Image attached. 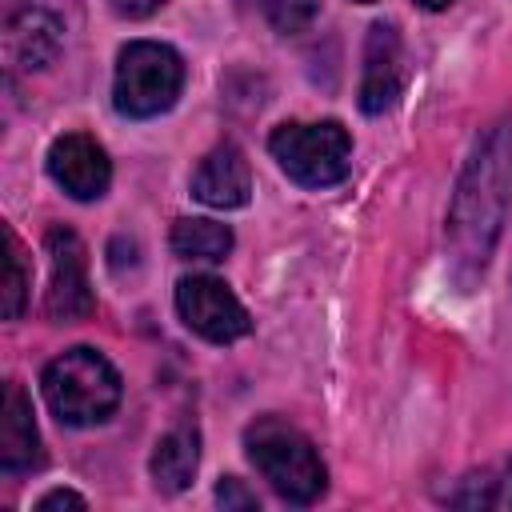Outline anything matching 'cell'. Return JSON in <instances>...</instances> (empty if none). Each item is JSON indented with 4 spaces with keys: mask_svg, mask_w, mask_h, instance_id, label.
<instances>
[{
    "mask_svg": "<svg viewBox=\"0 0 512 512\" xmlns=\"http://www.w3.org/2000/svg\"><path fill=\"white\" fill-rule=\"evenodd\" d=\"M40 388L52 416L68 428L100 424L120 404V372L96 348H68L48 360Z\"/></svg>",
    "mask_w": 512,
    "mask_h": 512,
    "instance_id": "3957f363",
    "label": "cell"
},
{
    "mask_svg": "<svg viewBox=\"0 0 512 512\" xmlns=\"http://www.w3.org/2000/svg\"><path fill=\"white\" fill-rule=\"evenodd\" d=\"M416 4H420V8H428V12H440V8H448L452 0H416Z\"/></svg>",
    "mask_w": 512,
    "mask_h": 512,
    "instance_id": "44dd1931",
    "label": "cell"
},
{
    "mask_svg": "<svg viewBox=\"0 0 512 512\" xmlns=\"http://www.w3.org/2000/svg\"><path fill=\"white\" fill-rule=\"evenodd\" d=\"M500 492H496V504H512V464H508V480H496Z\"/></svg>",
    "mask_w": 512,
    "mask_h": 512,
    "instance_id": "ffe728a7",
    "label": "cell"
},
{
    "mask_svg": "<svg viewBox=\"0 0 512 512\" xmlns=\"http://www.w3.org/2000/svg\"><path fill=\"white\" fill-rule=\"evenodd\" d=\"M356 4H376V0H356Z\"/></svg>",
    "mask_w": 512,
    "mask_h": 512,
    "instance_id": "7402d4cb",
    "label": "cell"
},
{
    "mask_svg": "<svg viewBox=\"0 0 512 512\" xmlns=\"http://www.w3.org/2000/svg\"><path fill=\"white\" fill-rule=\"evenodd\" d=\"M44 464L40 432L32 420V404L20 384H4V404H0V468L8 476L32 472Z\"/></svg>",
    "mask_w": 512,
    "mask_h": 512,
    "instance_id": "8fae6325",
    "label": "cell"
},
{
    "mask_svg": "<svg viewBox=\"0 0 512 512\" xmlns=\"http://www.w3.org/2000/svg\"><path fill=\"white\" fill-rule=\"evenodd\" d=\"M216 500H220L224 512H228V508H244V512H248V508H260V504H256V492H248L236 476H224V480L216 484Z\"/></svg>",
    "mask_w": 512,
    "mask_h": 512,
    "instance_id": "e0dca14e",
    "label": "cell"
},
{
    "mask_svg": "<svg viewBox=\"0 0 512 512\" xmlns=\"http://www.w3.org/2000/svg\"><path fill=\"white\" fill-rule=\"evenodd\" d=\"M508 200H512V120H500L484 132V140L468 156L452 196L448 244L460 276L484 272L500 240Z\"/></svg>",
    "mask_w": 512,
    "mask_h": 512,
    "instance_id": "6da1fadb",
    "label": "cell"
},
{
    "mask_svg": "<svg viewBox=\"0 0 512 512\" xmlns=\"http://www.w3.org/2000/svg\"><path fill=\"white\" fill-rule=\"evenodd\" d=\"M176 308H180V320L212 344H232L252 332L248 308L216 276H184L176 284Z\"/></svg>",
    "mask_w": 512,
    "mask_h": 512,
    "instance_id": "8992f818",
    "label": "cell"
},
{
    "mask_svg": "<svg viewBox=\"0 0 512 512\" xmlns=\"http://www.w3.org/2000/svg\"><path fill=\"white\" fill-rule=\"evenodd\" d=\"M244 448H248L252 468L288 504H312L324 496V488H328L324 460L316 456L312 440L300 428H292L288 420H280V416L252 420L244 428Z\"/></svg>",
    "mask_w": 512,
    "mask_h": 512,
    "instance_id": "7a4b0ae2",
    "label": "cell"
},
{
    "mask_svg": "<svg viewBox=\"0 0 512 512\" xmlns=\"http://www.w3.org/2000/svg\"><path fill=\"white\" fill-rule=\"evenodd\" d=\"M268 152L300 188L340 184L352 168V140L340 120H288L268 136Z\"/></svg>",
    "mask_w": 512,
    "mask_h": 512,
    "instance_id": "277c9868",
    "label": "cell"
},
{
    "mask_svg": "<svg viewBox=\"0 0 512 512\" xmlns=\"http://www.w3.org/2000/svg\"><path fill=\"white\" fill-rule=\"evenodd\" d=\"M256 4L280 36H296L316 20V0H256Z\"/></svg>",
    "mask_w": 512,
    "mask_h": 512,
    "instance_id": "2e32d148",
    "label": "cell"
},
{
    "mask_svg": "<svg viewBox=\"0 0 512 512\" xmlns=\"http://www.w3.org/2000/svg\"><path fill=\"white\" fill-rule=\"evenodd\" d=\"M160 4H168V0H112V12H120L128 20H140V16H152Z\"/></svg>",
    "mask_w": 512,
    "mask_h": 512,
    "instance_id": "d6986e66",
    "label": "cell"
},
{
    "mask_svg": "<svg viewBox=\"0 0 512 512\" xmlns=\"http://www.w3.org/2000/svg\"><path fill=\"white\" fill-rule=\"evenodd\" d=\"M44 248H48V264H52V280H48V296H44L48 316L60 324L88 320L96 308V296L88 284V256H84L80 236L72 228H48Z\"/></svg>",
    "mask_w": 512,
    "mask_h": 512,
    "instance_id": "52a82bcc",
    "label": "cell"
},
{
    "mask_svg": "<svg viewBox=\"0 0 512 512\" xmlns=\"http://www.w3.org/2000/svg\"><path fill=\"white\" fill-rule=\"evenodd\" d=\"M56 508H76V512H84V496L56 488V492H48V496L36 504V512H56Z\"/></svg>",
    "mask_w": 512,
    "mask_h": 512,
    "instance_id": "ac0fdd59",
    "label": "cell"
},
{
    "mask_svg": "<svg viewBox=\"0 0 512 512\" xmlns=\"http://www.w3.org/2000/svg\"><path fill=\"white\" fill-rule=\"evenodd\" d=\"M4 320H16L24 312V300H28V272H24V256H20V244L12 232H4Z\"/></svg>",
    "mask_w": 512,
    "mask_h": 512,
    "instance_id": "9a60e30c",
    "label": "cell"
},
{
    "mask_svg": "<svg viewBox=\"0 0 512 512\" xmlns=\"http://www.w3.org/2000/svg\"><path fill=\"white\" fill-rule=\"evenodd\" d=\"M180 88H184V60L176 56V48L160 40H136L120 52L112 96L124 116L132 120L160 116L176 104Z\"/></svg>",
    "mask_w": 512,
    "mask_h": 512,
    "instance_id": "5b68a950",
    "label": "cell"
},
{
    "mask_svg": "<svg viewBox=\"0 0 512 512\" xmlns=\"http://www.w3.org/2000/svg\"><path fill=\"white\" fill-rule=\"evenodd\" d=\"M404 88V44L396 24H372L364 44V76H360V108L368 116L388 112Z\"/></svg>",
    "mask_w": 512,
    "mask_h": 512,
    "instance_id": "9c48e42d",
    "label": "cell"
},
{
    "mask_svg": "<svg viewBox=\"0 0 512 512\" xmlns=\"http://www.w3.org/2000/svg\"><path fill=\"white\" fill-rule=\"evenodd\" d=\"M48 172L72 200H100L112 184L108 152L84 132H68L48 148Z\"/></svg>",
    "mask_w": 512,
    "mask_h": 512,
    "instance_id": "ba28073f",
    "label": "cell"
},
{
    "mask_svg": "<svg viewBox=\"0 0 512 512\" xmlns=\"http://www.w3.org/2000/svg\"><path fill=\"white\" fill-rule=\"evenodd\" d=\"M192 196L208 208H244L252 196V168L236 144H216L192 172Z\"/></svg>",
    "mask_w": 512,
    "mask_h": 512,
    "instance_id": "30bf717a",
    "label": "cell"
},
{
    "mask_svg": "<svg viewBox=\"0 0 512 512\" xmlns=\"http://www.w3.org/2000/svg\"><path fill=\"white\" fill-rule=\"evenodd\" d=\"M172 252L180 260L216 264V260H224L232 252V228L216 224V220H204V216H180L172 224Z\"/></svg>",
    "mask_w": 512,
    "mask_h": 512,
    "instance_id": "5bb4252c",
    "label": "cell"
},
{
    "mask_svg": "<svg viewBox=\"0 0 512 512\" xmlns=\"http://www.w3.org/2000/svg\"><path fill=\"white\" fill-rule=\"evenodd\" d=\"M64 44V28L52 12L44 8H24L8 20L4 28V52H8V64L20 68V72H32V68H44L56 60Z\"/></svg>",
    "mask_w": 512,
    "mask_h": 512,
    "instance_id": "7c38bea8",
    "label": "cell"
},
{
    "mask_svg": "<svg viewBox=\"0 0 512 512\" xmlns=\"http://www.w3.org/2000/svg\"><path fill=\"white\" fill-rule=\"evenodd\" d=\"M196 468H200V432L196 428L180 424L168 436H160V444L152 452V484L160 492H168V496L184 492L192 484Z\"/></svg>",
    "mask_w": 512,
    "mask_h": 512,
    "instance_id": "4fadbf2b",
    "label": "cell"
}]
</instances>
